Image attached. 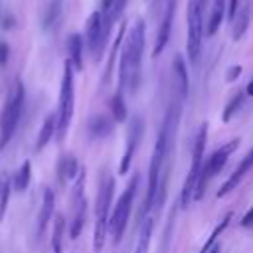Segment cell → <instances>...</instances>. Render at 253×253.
<instances>
[{
	"label": "cell",
	"mask_w": 253,
	"mask_h": 253,
	"mask_svg": "<svg viewBox=\"0 0 253 253\" xmlns=\"http://www.w3.org/2000/svg\"><path fill=\"white\" fill-rule=\"evenodd\" d=\"M178 121H180V103L174 101L168 107V113L164 117V123L160 126L158 138L152 148L144 210H150L152 206H158L164 202V194H166L164 186H166V178H168V170H170V156H172V144L176 138Z\"/></svg>",
	"instance_id": "obj_1"
},
{
	"label": "cell",
	"mask_w": 253,
	"mask_h": 253,
	"mask_svg": "<svg viewBox=\"0 0 253 253\" xmlns=\"http://www.w3.org/2000/svg\"><path fill=\"white\" fill-rule=\"evenodd\" d=\"M146 40V24L142 18H136L128 30V36L121 47L119 57V91L136 93L140 83V63Z\"/></svg>",
	"instance_id": "obj_2"
},
{
	"label": "cell",
	"mask_w": 253,
	"mask_h": 253,
	"mask_svg": "<svg viewBox=\"0 0 253 253\" xmlns=\"http://www.w3.org/2000/svg\"><path fill=\"white\" fill-rule=\"evenodd\" d=\"M113 194H115V180L105 174L101 180L99 196H97V206H95V229H93V251L101 253L107 237V225H109V215H111V204H113Z\"/></svg>",
	"instance_id": "obj_3"
},
{
	"label": "cell",
	"mask_w": 253,
	"mask_h": 253,
	"mask_svg": "<svg viewBox=\"0 0 253 253\" xmlns=\"http://www.w3.org/2000/svg\"><path fill=\"white\" fill-rule=\"evenodd\" d=\"M73 107H75L73 67H71L69 61H65L63 77H61V87H59V103H57V113H55V119H57L55 132H57L59 140H63V136H65V132L69 128V123H71V117H73Z\"/></svg>",
	"instance_id": "obj_4"
},
{
	"label": "cell",
	"mask_w": 253,
	"mask_h": 253,
	"mask_svg": "<svg viewBox=\"0 0 253 253\" xmlns=\"http://www.w3.org/2000/svg\"><path fill=\"white\" fill-rule=\"evenodd\" d=\"M136 188H138V174H134L128 182V186L125 188V192L119 196L111 215H109V225H107V233H111L113 241L119 243L125 229H126V223H128V217H130V210H132V202H134V196H136Z\"/></svg>",
	"instance_id": "obj_5"
},
{
	"label": "cell",
	"mask_w": 253,
	"mask_h": 253,
	"mask_svg": "<svg viewBox=\"0 0 253 253\" xmlns=\"http://www.w3.org/2000/svg\"><path fill=\"white\" fill-rule=\"evenodd\" d=\"M204 42V6L198 0H188L186 6V53L192 65L198 63Z\"/></svg>",
	"instance_id": "obj_6"
},
{
	"label": "cell",
	"mask_w": 253,
	"mask_h": 253,
	"mask_svg": "<svg viewBox=\"0 0 253 253\" xmlns=\"http://www.w3.org/2000/svg\"><path fill=\"white\" fill-rule=\"evenodd\" d=\"M206 138H208V125L204 123L196 134V140H194V150H192V166L188 170V176L184 180V186H182V194H180V204L182 208H188L192 202H194V192H196V184H198V178H200V172H202V166H204V148H206Z\"/></svg>",
	"instance_id": "obj_7"
},
{
	"label": "cell",
	"mask_w": 253,
	"mask_h": 253,
	"mask_svg": "<svg viewBox=\"0 0 253 253\" xmlns=\"http://www.w3.org/2000/svg\"><path fill=\"white\" fill-rule=\"evenodd\" d=\"M24 97H26L24 85H22V81H16L14 91L8 97L4 111L0 115V146H6L10 142L16 126H18V121H20L22 109H24Z\"/></svg>",
	"instance_id": "obj_8"
},
{
	"label": "cell",
	"mask_w": 253,
	"mask_h": 253,
	"mask_svg": "<svg viewBox=\"0 0 253 253\" xmlns=\"http://www.w3.org/2000/svg\"><path fill=\"white\" fill-rule=\"evenodd\" d=\"M237 144H239V140L233 138V140L221 144V146L208 158V162L202 166V172H200V178H198V184H196V192H194V200H200V198L204 196L206 186L210 184V180H211L215 174L221 172V168L225 166L227 158L237 150Z\"/></svg>",
	"instance_id": "obj_9"
},
{
	"label": "cell",
	"mask_w": 253,
	"mask_h": 253,
	"mask_svg": "<svg viewBox=\"0 0 253 253\" xmlns=\"http://www.w3.org/2000/svg\"><path fill=\"white\" fill-rule=\"evenodd\" d=\"M107 38H109V30L103 24V14L101 10H95L89 14L87 24H85V43L87 49L93 53L95 61H99L103 57L105 45H107Z\"/></svg>",
	"instance_id": "obj_10"
},
{
	"label": "cell",
	"mask_w": 253,
	"mask_h": 253,
	"mask_svg": "<svg viewBox=\"0 0 253 253\" xmlns=\"http://www.w3.org/2000/svg\"><path fill=\"white\" fill-rule=\"evenodd\" d=\"M142 132H144V123L140 121V117H132L130 126H128V134H126V146H125V152H123V158H121V164H119V174L125 176L128 172L132 156L136 152V146L142 138Z\"/></svg>",
	"instance_id": "obj_11"
},
{
	"label": "cell",
	"mask_w": 253,
	"mask_h": 253,
	"mask_svg": "<svg viewBox=\"0 0 253 253\" xmlns=\"http://www.w3.org/2000/svg\"><path fill=\"white\" fill-rule=\"evenodd\" d=\"M174 12H176V0H168L164 16H162V22H160L158 32H156V42H154V47H152V57H158L164 51V47L168 45V40H170V34H172Z\"/></svg>",
	"instance_id": "obj_12"
},
{
	"label": "cell",
	"mask_w": 253,
	"mask_h": 253,
	"mask_svg": "<svg viewBox=\"0 0 253 253\" xmlns=\"http://www.w3.org/2000/svg\"><path fill=\"white\" fill-rule=\"evenodd\" d=\"M253 168V148L241 158V162H239V166L233 170V174L221 184V188H219V192H217V198H221V196H227L231 190H235L237 186H239V182L245 178V174L249 172Z\"/></svg>",
	"instance_id": "obj_13"
},
{
	"label": "cell",
	"mask_w": 253,
	"mask_h": 253,
	"mask_svg": "<svg viewBox=\"0 0 253 253\" xmlns=\"http://www.w3.org/2000/svg\"><path fill=\"white\" fill-rule=\"evenodd\" d=\"M172 71H174V79H176V85H178L180 99H186L190 81H188V67H186V61H184V57H182L180 53H176L174 59H172Z\"/></svg>",
	"instance_id": "obj_14"
},
{
	"label": "cell",
	"mask_w": 253,
	"mask_h": 253,
	"mask_svg": "<svg viewBox=\"0 0 253 253\" xmlns=\"http://www.w3.org/2000/svg\"><path fill=\"white\" fill-rule=\"evenodd\" d=\"M53 208H55V196L49 188L43 190V200H42V208H40V215H38V233L42 235L49 223V219L53 217Z\"/></svg>",
	"instance_id": "obj_15"
},
{
	"label": "cell",
	"mask_w": 253,
	"mask_h": 253,
	"mask_svg": "<svg viewBox=\"0 0 253 253\" xmlns=\"http://www.w3.org/2000/svg\"><path fill=\"white\" fill-rule=\"evenodd\" d=\"M83 45H85V42H83V38L79 34H71L67 38V51H69V59L67 61L71 63V67L75 71L83 69Z\"/></svg>",
	"instance_id": "obj_16"
},
{
	"label": "cell",
	"mask_w": 253,
	"mask_h": 253,
	"mask_svg": "<svg viewBox=\"0 0 253 253\" xmlns=\"http://www.w3.org/2000/svg\"><path fill=\"white\" fill-rule=\"evenodd\" d=\"M225 12H227V0H213L211 4V14H210V20H208V26H206V36H213L221 22L225 20Z\"/></svg>",
	"instance_id": "obj_17"
},
{
	"label": "cell",
	"mask_w": 253,
	"mask_h": 253,
	"mask_svg": "<svg viewBox=\"0 0 253 253\" xmlns=\"http://www.w3.org/2000/svg\"><path fill=\"white\" fill-rule=\"evenodd\" d=\"M152 229H154V221H152L150 217L142 219V223H140V231H138V239H136V247H134V253H148L150 239H152Z\"/></svg>",
	"instance_id": "obj_18"
},
{
	"label": "cell",
	"mask_w": 253,
	"mask_h": 253,
	"mask_svg": "<svg viewBox=\"0 0 253 253\" xmlns=\"http://www.w3.org/2000/svg\"><path fill=\"white\" fill-rule=\"evenodd\" d=\"M249 18H251V12H249V6H239L237 14L233 16L231 24H233V40H241L243 34L247 32V26H249Z\"/></svg>",
	"instance_id": "obj_19"
},
{
	"label": "cell",
	"mask_w": 253,
	"mask_h": 253,
	"mask_svg": "<svg viewBox=\"0 0 253 253\" xmlns=\"http://www.w3.org/2000/svg\"><path fill=\"white\" fill-rule=\"evenodd\" d=\"M55 126H57L55 115H47L43 125H42V128H40V134H38V140H36V150H42L51 140V136L55 134Z\"/></svg>",
	"instance_id": "obj_20"
},
{
	"label": "cell",
	"mask_w": 253,
	"mask_h": 253,
	"mask_svg": "<svg viewBox=\"0 0 253 253\" xmlns=\"http://www.w3.org/2000/svg\"><path fill=\"white\" fill-rule=\"evenodd\" d=\"M231 217H233V213H231V211H227V213L223 215V219H221V221H219V223H217V225L213 227V231L210 233V237H208V239H206V243L202 245V249H200V253H208V251H210V249H211V247L215 245V241H217V237H219V235H221V233H223V231L227 229V225H229V221H231Z\"/></svg>",
	"instance_id": "obj_21"
},
{
	"label": "cell",
	"mask_w": 253,
	"mask_h": 253,
	"mask_svg": "<svg viewBox=\"0 0 253 253\" xmlns=\"http://www.w3.org/2000/svg\"><path fill=\"white\" fill-rule=\"evenodd\" d=\"M79 172V164L75 160V156H63L61 162H59V178L61 182H67V180H73Z\"/></svg>",
	"instance_id": "obj_22"
},
{
	"label": "cell",
	"mask_w": 253,
	"mask_h": 253,
	"mask_svg": "<svg viewBox=\"0 0 253 253\" xmlns=\"http://www.w3.org/2000/svg\"><path fill=\"white\" fill-rule=\"evenodd\" d=\"M61 8H63V0H49L47 8L43 12V28H51L59 20Z\"/></svg>",
	"instance_id": "obj_23"
},
{
	"label": "cell",
	"mask_w": 253,
	"mask_h": 253,
	"mask_svg": "<svg viewBox=\"0 0 253 253\" xmlns=\"http://www.w3.org/2000/svg\"><path fill=\"white\" fill-rule=\"evenodd\" d=\"M111 128H113V125H111V121L107 119V117H95L93 121H91V125H89V132H91V136H95V138H101V136H107L109 132H111Z\"/></svg>",
	"instance_id": "obj_24"
},
{
	"label": "cell",
	"mask_w": 253,
	"mask_h": 253,
	"mask_svg": "<svg viewBox=\"0 0 253 253\" xmlns=\"http://www.w3.org/2000/svg\"><path fill=\"white\" fill-rule=\"evenodd\" d=\"M30 180H32V164H30V160H26V162H24V164L18 168V172H16V178H14V188H16L18 192H24V190L28 188Z\"/></svg>",
	"instance_id": "obj_25"
},
{
	"label": "cell",
	"mask_w": 253,
	"mask_h": 253,
	"mask_svg": "<svg viewBox=\"0 0 253 253\" xmlns=\"http://www.w3.org/2000/svg\"><path fill=\"white\" fill-rule=\"evenodd\" d=\"M125 6H126V0H113L111 10H109L107 14H103V24H105V28H107L109 32H111L113 24H115V22L121 18V14H123Z\"/></svg>",
	"instance_id": "obj_26"
},
{
	"label": "cell",
	"mask_w": 253,
	"mask_h": 253,
	"mask_svg": "<svg viewBox=\"0 0 253 253\" xmlns=\"http://www.w3.org/2000/svg\"><path fill=\"white\" fill-rule=\"evenodd\" d=\"M111 115L117 123H123L126 121V105H125V99H123V93L117 91L111 99Z\"/></svg>",
	"instance_id": "obj_27"
},
{
	"label": "cell",
	"mask_w": 253,
	"mask_h": 253,
	"mask_svg": "<svg viewBox=\"0 0 253 253\" xmlns=\"http://www.w3.org/2000/svg\"><path fill=\"white\" fill-rule=\"evenodd\" d=\"M10 194H12L10 178H8V174H2V176H0V219L6 215L8 202H10Z\"/></svg>",
	"instance_id": "obj_28"
},
{
	"label": "cell",
	"mask_w": 253,
	"mask_h": 253,
	"mask_svg": "<svg viewBox=\"0 0 253 253\" xmlns=\"http://www.w3.org/2000/svg\"><path fill=\"white\" fill-rule=\"evenodd\" d=\"M243 99H245V93H243V91H237V93L227 101V105H225V109H223V115H221V121H223V123L231 121V117L241 109Z\"/></svg>",
	"instance_id": "obj_29"
},
{
	"label": "cell",
	"mask_w": 253,
	"mask_h": 253,
	"mask_svg": "<svg viewBox=\"0 0 253 253\" xmlns=\"http://www.w3.org/2000/svg\"><path fill=\"white\" fill-rule=\"evenodd\" d=\"M63 217L55 215L53 221V235H51V251L53 253H61V239H63Z\"/></svg>",
	"instance_id": "obj_30"
},
{
	"label": "cell",
	"mask_w": 253,
	"mask_h": 253,
	"mask_svg": "<svg viewBox=\"0 0 253 253\" xmlns=\"http://www.w3.org/2000/svg\"><path fill=\"white\" fill-rule=\"evenodd\" d=\"M241 71H243V67H241V65H231V67L227 69V73H225V79H227L229 83H233V81L241 75Z\"/></svg>",
	"instance_id": "obj_31"
},
{
	"label": "cell",
	"mask_w": 253,
	"mask_h": 253,
	"mask_svg": "<svg viewBox=\"0 0 253 253\" xmlns=\"http://www.w3.org/2000/svg\"><path fill=\"white\" fill-rule=\"evenodd\" d=\"M237 10H239V0H227V12H225V16H227L229 22H231L233 16L237 14Z\"/></svg>",
	"instance_id": "obj_32"
},
{
	"label": "cell",
	"mask_w": 253,
	"mask_h": 253,
	"mask_svg": "<svg viewBox=\"0 0 253 253\" xmlns=\"http://www.w3.org/2000/svg\"><path fill=\"white\" fill-rule=\"evenodd\" d=\"M239 225H241V227H251V225H253V206H251V208L245 211V215L241 217Z\"/></svg>",
	"instance_id": "obj_33"
},
{
	"label": "cell",
	"mask_w": 253,
	"mask_h": 253,
	"mask_svg": "<svg viewBox=\"0 0 253 253\" xmlns=\"http://www.w3.org/2000/svg\"><path fill=\"white\" fill-rule=\"evenodd\" d=\"M8 59V45L6 43H0V65H4Z\"/></svg>",
	"instance_id": "obj_34"
},
{
	"label": "cell",
	"mask_w": 253,
	"mask_h": 253,
	"mask_svg": "<svg viewBox=\"0 0 253 253\" xmlns=\"http://www.w3.org/2000/svg\"><path fill=\"white\" fill-rule=\"evenodd\" d=\"M111 4H113V0H101V14H107L111 10Z\"/></svg>",
	"instance_id": "obj_35"
},
{
	"label": "cell",
	"mask_w": 253,
	"mask_h": 253,
	"mask_svg": "<svg viewBox=\"0 0 253 253\" xmlns=\"http://www.w3.org/2000/svg\"><path fill=\"white\" fill-rule=\"evenodd\" d=\"M245 95H251V97H253V79L247 83V87H245Z\"/></svg>",
	"instance_id": "obj_36"
},
{
	"label": "cell",
	"mask_w": 253,
	"mask_h": 253,
	"mask_svg": "<svg viewBox=\"0 0 253 253\" xmlns=\"http://www.w3.org/2000/svg\"><path fill=\"white\" fill-rule=\"evenodd\" d=\"M208 253H219V245H213V247H211Z\"/></svg>",
	"instance_id": "obj_37"
},
{
	"label": "cell",
	"mask_w": 253,
	"mask_h": 253,
	"mask_svg": "<svg viewBox=\"0 0 253 253\" xmlns=\"http://www.w3.org/2000/svg\"><path fill=\"white\" fill-rule=\"evenodd\" d=\"M198 2H200V4H202V6H204V4H206V0H198Z\"/></svg>",
	"instance_id": "obj_38"
}]
</instances>
